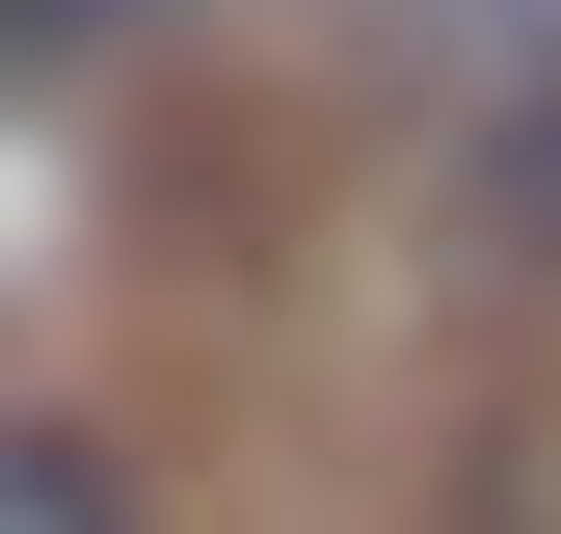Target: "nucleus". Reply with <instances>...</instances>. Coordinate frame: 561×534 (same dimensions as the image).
<instances>
[{
	"mask_svg": "<svg viewBox=\"0 0 561 534\" xmlns=\"http://www.w3.org/2000/svg\"><path fill=\"white\" fill-rule=\"evenodd\" d=\"M81 27H134V0H0V81H27V54H81Z\"/></svg>",
	"mask_w": 561,
	"mask_h": 534,
	"instance_id": "nucleus-3",
	"label": "nucleus"
},
{
	"mask_svg": "<svg viewBox=\"0 0 561 534\" xmlns=\"http://www.w3.org/2000/svg\"><path fill=\"white\" fill-rule=\"evenodd\" d=\"M481 241L561 294V81H535V107H481Z\"/></svg>",
	"mask_w": 561,
	"mask_h": 534,
	"instance_id": "nucleus-1",
	"label": "nucleus"
},
{
	"mask_svg": "<svg viewBox=\"0 0 561 534\" xmlns=\"http://www.w3.org/2000/svg\"><path fill=\"white\" fill-rule=\"evenodd\" d=\"M0 534H134V481H107V428H0Z\"/></svg>",
	"mask_w": 561,
	"mask_h": 534,
	"instance_id": "nucleus-2",
	"label": "nucleus"
}]
</instances>
